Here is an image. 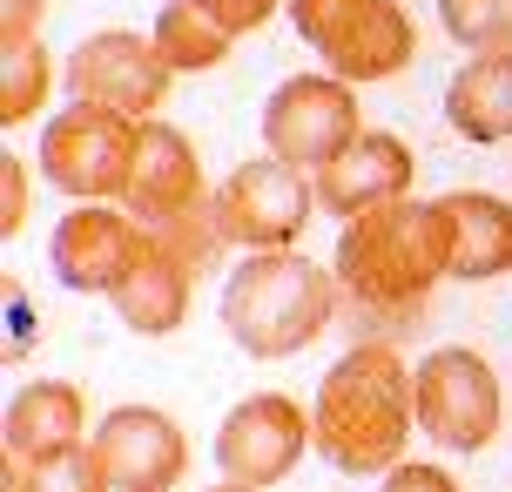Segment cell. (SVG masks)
Returning <instances> with one entry per match:
<instances>
[{"mask_svg": "<svg viewBox=\"0 0 512 492\" xmlns=\"http://www.w3.org/2000/svg\"><path fill=\"white\" fill-rule=\"evenodd\" d=\"M216 189L203 182V162H196V142L169 122H142L135 129V162H128V182H122V209L149 230V223H169L182 209L209 203Z\"/></svg>", "mask_w": 512, "mask_h": 492, "instance_id": "13", "label": "cell"}, {"mask_svg": "<svg viewBox=\"0 0 512 492\" xmlns=\"http://www.w3.org/2000/svg\"><path fill=\"white\" fill-rule=\"evenodd\" d=\"M364 135L358 122V88L344 75H290L277 81V95L263 102V142H270V156H283L290 169H324L337 162L351 142Z\"/></svg>", "mask_w": 512, "mask_h": 492, "instance_id": "7", "label": "cell"}, {"mask_svg": "<svg viewBox=\"0 0 512 492\" xmlns=\"http://www.w3.org/2000/svg\"><path fill=\"white\" fill-rule=\"evenodd\" d=\"M88 445H95L115 492H176L182 472H189L182 425L169 412H155V405H115Z\"/></svg>", "mask_w": 512, "mask_h": 492, "instance_id": "12", "label": "cell"}, {"mask_svg": "<svg viewBox=\"0 0 512 492\" xmlns=\"http://www.w3.org/2000/svg\"><path fill=\"white\" fill-rule=\"evenodd\" d=\"M445 122L465 142H512V48L499 54H472L452 88H445Z\"/></svg>", "mask_w": 512, "mask_h": 492, "instance_id": "17", "label": "cell"}, {"mask_svg": "<svg viewBox=\"0 0 512 492\" xmlns=\"http://www.w3.org/2000/svg\"><path fill=\"white\" fill-rule=\"evenodd\" d=\"M203 7L230 27V34H256L270 14H283V0H203Z\"/></svg>", "mask_w": 512, "mask_h": 492, "instance_id": "26", "label": "cell"}, {"mask_svg": "<svg viewBox=\"0 0 512 492\" xmlns=\"http://www.w3.org/2000/svg\"><path fill=\"white\" fill-rule=\"evenodd\" d=\"M155 48H162V61L176 68V75H209V68H223L230 61V27L209 14L203 0H169L162 14H155Z\"/></svg>", "mask_w": 512, "mask_h": 492, "instance_id": "19", "label": "cell"}, {"mask_svg": "<svg viewBox=\"0 0 512 492\" xmlns=\"http://www.w3.org/2000/svg\"><path fill=\"white\" fill-rule=\"evenodd\" d=\"M41 41V0H0V48Z\"/></svg>", "mask_w": 512, "mask_h": 492, "instance_id": "27", "label": "cell"}, {"mask_svg": "<svg viewBox=\"0 0 512 492\" xmlns=\"http://www.w3.org/2000/svg\"><path fill=\"white\" fill-rule=\"evenodd\" d=\"M310 209H317V182H304V169H290L283 156L236 162L216 189V223L243 250H297Z\"/></svg>", "mask_w": 512, "mask_h": 492, "instance_id": "8", "label": "cell"}, {"mask_svg": "<svg viewBox=\"0 0 512 492\" xmlns=\"http://www.w3.org/2000/svg\"><path fill=\"white\" fill-rule=\"evenodd\" d=\"M411 176H418V156L405 149V135L364 129L337 162L317 169V203L331 209V216H364V209H378V203L411 196Z\"/></svg>", "mask_w": 512, "mask_h": 492, "instance_id": "15", "label": "cell"}, {"mask_svg": "<svg viewBox=\"0 0 512 492\" xmlns=\"http://www.w3.org/2000/svg\"><path fill=\"white\" fill-rule=\"evenodd\" d=\"M21 492H115V486H108L95 445H68V452L34 459V466H27V479H21Z\"/></svg>", "mask_w": 512, "mask_h": 492, "instance_id": "23", "label": "cell"}, {"mask_svg": "<svg viewBox=\"0 0 512 492\" xmlns=\"http://www.w3.org/2000/svg\"><path fill=\"white\" fill-rule=\"evenodd\" d=\"M438 27L472 54L512 48V0H438Z\"/></svg>", "mask_w": 512, "mask_h": 492, "instance_id": "22", "label": "cell"}, {"mask_svg": "<svg viewBox=\"0 0 512 492\" xmlns=\"http://www.w3.org/2000/svg\"><path fill=\"white\" fill-rule=\"evenodd\" d=\"M149 250L155 257H169L176 270H189V277H203L209 263L223 257V223H216V196L209 203H196V209H182V216H169V223H149Z\"/></svg>", "mask_w": 512, "mask_h": 492, "instance_id": "20", "label": "cell"}, {"mask_svg": "<svg viewBox=\"0 0 512 492\" xmlns=\"http://www.w3.org/2000/svg\"><path fill=\"white\" fill-rule=\"evenodd\" d=\"M378 492H459V479L445 466H425V459H405V466H391L378 479Z\"/></svg>", "mask_w": 512, "mask_h": 492, "instance_id": "25", "label": "cell"}, {"mask_svg": "<svg viewBox=\"0 0 512 492\" xmlns=\"http://www.w3.org/2000/svg\"><path fill=\"white\" fill-rule=\"evenodd\" d=\"M209 492H263V486H236V479H223V486H209Z\"/></svg>", "mask_w": 512, "mask_h": 492, "instance_id": "28", "label": "cell"}, {"mask_svg": "<svg viewBox=\"0 0 512 492\" xmlns=\"http://www.w3.org/2000/svg\"><path fill=\"white\" fill-rule=\"evenodd\" d=\"M438 236H445V277L492 284L512 270V203L486 189H445L432 196Z\"/></svg>", "mask_w": 512, "mask_h": 492, "instance_id": "14", "label": "cell"}, {"mask_svg": "<svg viewBox=\"0 0 512 492\" xmlns=\"http://www.w3.org/2000/svg\"><path fill=\"white\" fill-rule=\"evenodd\" d=\"M499 371L472 344H438L418 358V432L445 452H486L499 439Z\"/></svg>", "mask_w": 512, "mask_h": 492, "instance_id": "6", "label": "cell"}, {"mask_svg": "<svg viewBox=\"0 0 512 492\" xmlns=\"http://www.w3.org/2000/svg\"><path fill=\"white\" fill-rule=\"evenodd\" d=\"M337 311H344L337 270L297 250H250L223 284V331L243 358H297L337 324Z\"/></svg>", "mask_w": 512, "mask_h": 492, "instance_id": "3", "label": "cell"}, {"mask_svg": "<svg viewBox=\"0 0 512 492\" xmlns=\"http://www.w3.org/2000/svg\"><path fill=\"white\" fill-rule=\"evenodd\" d=\"M48 81H54V61H48V48H41V41L0 48V122L14 129V122H27V115H41Z\"/></svg>", "mask_w": 512, "mask_h": 492, "instance_id": "21", "label": "cell"}, {"mask_svg": "<svg viewBox=\"0 0 512 492\" xmlns=\"http://www.w3.org/2000/svg\"><path fill=\"white\" fill-rule=\"evenodd\" d=\"M189 290H196V277L149 250V257L122 277V290H115L108 304L122 311V324L135 337H169V331H182V317H189Z\"/></svg>", "mask_w": 512, "mask_h": 492, "instance_id": "18", "label": "cell"}, {"mask_svg": "<svg viewBox=\"0 0 512 492\" xmlns=\"http://www.w3.org/2000/svg\"><path fill=\"white\" fill-rule=\"evenodd\" d=\"M310 425L317 452L344 479H384L391 466H405V445L418 432V371H405V351L391 337H358L324 371Z\"/></svg>", "mask_w": 512, "mask_h": 492, "instance_id": "2", "label": "cell"}, {"mask_svg": "<svg viewBox=\"0 0 512 492\" xmlns=\"http://www.w3.org/2000/svg\"><path fill=\"white\" fill-rule=\"evenodd\" d=\"M283 14L297 21L310 54L351 88L391 81L418 54V27L398 0H283Z\"/></svg>", "mask_w": 512, "mask_h": 492, "instance_id": "4", "label": "cell"}, {"mask_svg": "<svg viewBox=\"0 0 512 492\" xmlns=\"http://www.w3.org/2000/svg\"><path fill=\"white\" fill-rule=\"evenodd\" d=\"M48 257H54V277L68 290H81V297H115L122 277L149 257V236L115 203H75L54 223Z\"/></svg>", "mask_w": 512, "mask_h": 492, "instance_id": "11", "label": "cell"}, {"mask_svg": "<svg viewBox=\"0 0 512 492\" xmlns=\"http://www.w3.org/2000/svg\"><path fill=\"white\" fill-rule=\"evenodd\" d=\"M135 115H115L102 102H68L41 129V169L75 203H122L128 162H135Z\"/></svg>", "mask_w": 512, "mask_h": 492, "instance_id": "5", "label": "cell"}, {"mask_svg": "<svg viewBox=\"0 0 512 492\" xmlns=\"http://www.w3.org/2000/svg\"><path fill=\"white\" fill-rule=\"evenodd\" d=\"M310 445H317V425L304 405L283 391H256V398L230 405L216 425V466L236 486H283Z\"/></svg>", "mask_w": 512, "mask_h": 492, "instance_id": "10", "label": "cell"}, {"mask_svg": "<svg viewBox=\"0 0 512 492\" xmlns=\"http://www.w3.org/2000/svg\"><path fill=\"white\" fill-rule=\"evenodd\" d=\"M88 439V398L68 378H41V385H21L14 405H7V452H21L27 466L48 459V452H68V445Z\"/></svg>", "mask_w": 512, "mask_h": 492, "instance_id": "16", "label": "cell"}, {"mask_svg": "<svg viewBox=\"0 0 512 492\" xmlns=\"http://www.w3.org/2000/svg\"><path fill=\"white\" fill-rule=\"evenodd\" d=\"M331 270L344 290V317H358L364 337H391L418 324L432 290L445 284V236H438L432 203L398 196L364 216H344Z\"/></svg>", "mask_w": 512, "mask_h": 492, "instance_id": "1", "label": "cell"}, {"mask_svg": "<svg viewBox=\"0 0 512 492\" xmlns=\"http://www.w3.org/2000/svg\"><path fill=\"white\" fill-rule=\"evenodd\" d=\"M61 75H68V95H75V102H102V108H115V115L149 122L155 108L169 102V81H176V68L162 61L155 34L102 27V34L75 41V54L61 61Z\"/></svg>", "mask_w": 512, "mask_h": 492, "instance_id": "9", "label": "cell"}, {"mask_svg": "<svg viewBox=\"0 0 512 492\" xmlns=\"http://www.w3.org/2000/svg\"><path fill=\"white\" fill-rule=\"evenodd\" d=\"M27 223V162L0 156V236H14Z\"/></svg>", "mask_w": 512, "mask_h": 492, "instance_id": "24", "label": "cell"}]
</instances>
